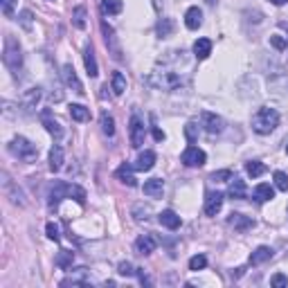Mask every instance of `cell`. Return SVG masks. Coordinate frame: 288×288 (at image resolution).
<instances>
[{
	"instance_id": "6da1fadb",
	"label": "cell",
	"mask_w": 288,
	"mask_h": 288,
	"mask_svg": "<svg viewBox=\"0 0 288 288\" xmlns=\"http://www.w3.org/2000/svg\"><path fill=\"white\" fill-rule=\"evenodd\" d=\"M279 124V115L272 108H259L257 115L252 117V131L259 135H268L275 131V126Z\"/></svg>"
},
{
	"instance_id": "7a4b0ae2",
	"label": "cell",
	"mask_w": 288,
	"mask_h": 288,
	"mask_svg": "<svg viewBox=\"0 0 288 288\" xmlns=\"http://www.w3.org/2000/svg\"><path fill=\"white\" fill-rule=\"evenodd\" d=\"M9 151L25 162L36 160V156H38V149L30 140H25V137H14L12 144H9Z\"/></svg>"
},
{
	"instance_id": "3957f363",
	"label": "cell",
	"mask_w": 288,
	"mask_h": 288,
	"mask_svg": "<svg viewBox=\"0 0 288 288\" xmlns=\"http://www.w3.org/2000/svg\"><path fill=\"white\" fill-rule=\"evenodd\" d=\"M5 63H7L9 70L16 72L18 68H21L23 63V56H21V45H18V41L14 36H7L5 38Z\"/></svg>"
},
{
	"instance_id": "277c9868",
	"label": "cell",
	"mask_w": 288,
	"mask_h": 288,
	"mask_svg": "<svg viewBox=\"0 0 288 288\" xmlns=\"http://www.w3.org/2000/svg\"><path fill=\"white\" fill-rule=\"evenodd\" d=\"M128 135H131V147L140 149L144 144V122L140 119V115H133L128 122Z\"/></svg>"
},
{
	"instance_id": "5b68a950",
	"label": "cell",
	"mask_w": 288,
	"mask_h": 288,
	"mask_svg": "<svg viewBox=\"0 0 288 288\" xmlns=\"http://www.w3.org/2000/svg\"><path fill=\"white\" fill-rule=\"evenodd\" d=\"M180 160H182V165H187V167H203L207 156H205V151L198 147H187L185 151H182Z\"/></svg>"
},
{
	"instance_id": "8992f818",
	"label": "cell",
	"mask_w": 288,
	"mask_h": 288,
	"mask_svg": "<svg viewBox=\"0 0 288 288\" xmlns=\"http://www.w3.org/2000/svg\"><path fill=\"white\" fill-rule=\"evenodd\" d=\"M151 84L158 86V88H162V90H171V88H176V86H180V77L174 75V72H165V75L158 72V77H153Z\"/></svg>"
},
{
	"instance_id": "52a82bcc",
	"label": "cell",
	"mask_w": 288,
	"mask_h": 288,
	"mask_svg": "<svg viewBox=\"0 0 288 288\" xmlns=\"http://www.w3.org/2000/svg\"><path fill=\"white\" fill-rule=\"evenodd\" d=\"M63 81H65V86L75 90L77 95H84V86H81L79 77H77V72H75V68H72L70 63L63 65Z\"/></svg>"
},
{
	"instance_id": "ba28073f",
	"label": "cell",
	"mask_w": 288,
	"mask_h": 288,
	"mask_svg": "<svg viewBox=\"0 0 288 288\" xmlns=\"http://www.w3.org/2000/svg\"><path fill=\"white\" fill-rule=\"evenodd\" d=\"M203 126H205V131H207L209 135H216V133L223 131V119H221L219 115L205 110V113H203Z\"/></svg>"
},
{
	"instance_id": "9c48e42d",
	"label": "cell",
	"mask_w": 288,
	"mask_h": 288,
	"mask_svg": "<svg viewBox=\"0 0 288 288\" xmlns=\"http://www.w3.org/2000/svg\"><path fill=\"white\" fill-rule=\"evenodd\" d=\"M223 207V194L219 191H209L207 198H205V214L207 216H216Z\"/></svg>"
},
{
	"instance_id": "30bf717a",
	"label": "cell",
	"mask_w": 288,
	"mask_h": 288,
	"mask_svg": "<svg viewBox=\"0 0 288 288\" xmlns=\"http://www.w3.org/2000/svg\"><path fill=\"white\" fill-rule=\"evenodd\" d=\"M41 122H43V126L47 128V133H50L54 140H61V137H63V128H61V124L56 122V119H52L47 110H43V113H41Z\"/></svg>"
},
{
	"instance_id": "8fae6325",
	"label": "cell",
	"mask_w": 288,
	"mask_h": 288,
	"mask_svg": "<svg viewBox=\"0 0 288 288\" xmlns=\"http://www.w3.org/2000/svg\"><path fill=\"white\" fill-rule=\"evenodd\" d=\"M156 248H158V239L153 237V234H142L135 241V250L140 254H151Z\"/></svg>"
},
{
	"instance_id": "7c38bea8",
	"label": "cell",
	"mask_w": 288,
	"mask_h": 288,
	"mask_svg": "<svg viewBox=\"0 0 288 288\" xmlns=\"http://www.w3.org/2000/svg\"><path fill=\"white\" fill-rule=\"evenodd\" d=\"M144 194L149 198H162V194H165V182H162V178H151L144 182Z\"/></svg>"
},
{
	"instance_id": "4fadbf2b",
	"label": "cell",
	"mask_w": 288,
	"mask_h": 288,
	"mask_svg": "<svg viewBox=\"0 0 288 288\" xmlns=\"http://www.w3.org/2000/svg\"><path fill=\"white\" fill-rule=\"evenodd\" d=\"M68 189H70V185H65V182H54V187L50 189V207L52 209L68 196Z\"/></svg>"
},
{
	"instance_id": "5bb4252c",
	"label": "cell",
	"mask_w": 288,
	"mask_h": 288,
	"mask_svg": "<svg viewBox=\"0 0 288 288\" xmlns=\"http://www.w3.org/2000/svg\"><path fill=\"white\" fill-rule=\"evenodd\" d=\"M228 223L232 225V228L237 230V232H246V230L254 228V221L250 219V216H243V214H232V216H230Z\"/></svg>"
},
{
	"instance_id": "9a60e30c",
	"label": "cell",
	"mask_w": 288,
	"mask_h": 288,
	"mask_svg": "<svg viewBox=\"0 0 288 288\" xmlns=\"http://www.w3.org/2000/svg\"><path fill=\"white\" fill-rule=\"evenodd\" d=\"M185 25L189 27V30H198V27L203 25V12H200L198 7H189L185 14Z\"/></svg>"
},
{
	"instance_id": "2e32d148",
	"label": "cell",
	"mask_w": 288,
	"mask_h": 288,
	"mask_svg": "<svg viewBox=\"0 0 288 288\" xmlns=\"http://www.w3.org/2000/svg\"><path fill=\"white\" fill-rule=\"evenodd\" d=\"M153 165H156V153H153V151H144V153H140V158H137V162L133 165V169H137V171H151Z\"/></svg>"
},
{
	"instance_id": "e0dca14e",
	"label": "cell",
	"mask_w": 288,
	"mask_h": 288,
	"mask_svg": "<svg viewBox=\"0 0 288 288\" xmlns=\"http://www.w3.org/2000/svg\"><path fill=\"white\" fill-rule=\"evenodd\" d=\"M212 54V41L209 38H198V41L194 43V56L196 59H207V56Z\"/></svg>"
},
{
	"instance_id": "ac0fdd59",
	"label": "cell",
	"mask_w": 288,
	"mask_h": 288,
	"mask_svg": "<svg viewBox=\"0 0 288 288\" xmlns=\"http://www.w3.org/2000/svg\"><path fill=\"white\" fill-rule=\"evenodd\" d=\"M272 198H275V189L268 182H261V185L254 187V200L257 203H266V200H272Z\"/></svg>"
},
{
	"instance_id": "d6986e66",
	"label": "cell",
	"mask_w": 288,
	"mask_h": 288,
	"mask_svg": "<svg viewBox=\"0 0 288 288\" xmlns=\"http://www.w3.org/2000/svg\"><path fill=\"white\" fill-rule=\"evenodd\" d=\"M158 221H160L165 228H169V230H178V228H180V216L176 214V212H171V209H165V212H160Z\"/></svg>"
},
{
	"instance_id": "ffe728a7",
	"label": "cell",
	"mask_w": 288,
	"mask_h": 288,
	"mask_svg": "<svg viewBox=\"0 0 288 288\" xmlns=\"http://www.w3.org/2000/svg\"><path fill=\"white\" fill-rule=\"evenodd\" d=\"M228 196L232 200L246 198V182L239 180V178H232V182H230V189H228Z\"/></svg>"
},
{
	"instance_id": "44dd1931",
	"label": "cell",
	"mask_w": 288,
	"mask_h": 288,
	"mask_svg": "<svg viewBox=\"0 0 288 288\" xmlns=\"http://www.w3.org/2000/svg\"><path fill=\"white\" fill-rule=\"evenodd\" d=\"M86 279H88V270L86 268H77L72 275H68L63 281H61V286H77V284H86Z\"/></svg>"
},
{
	"instance_id": "7402d4cb",
	"label": "cell",
	"mask_w": 288,
	"mask_h": 288,
	"mask_svg": "<svg viewBox=\"0 0 288 288\" xmlns=\"http://www.w3.org/2000/svg\"><path fill=\"white\" fill-rule=\"evenodd\" d=\"M268 259H272V248H268V246H259L257 250L250 254V263H252V266H259V263L268 261Z\"/></svg>"
},
{
	"instance_id": "603a6c76",
	"label": "cell",
	"mask_w": 288,
	"mask_h": 288,
	"mask_svg": "<svg viewBox=\"0 0 288 288\" xmlns=\"http://www.w3.org/2000/svg\"><path fill=\"white\" fill-rule=\"evenodd\" d=\"M61 167H63V149L54 144L50 151V171H59Z\"/></svg>"
},
{
	"instance_id": "cb8c5ba5",
	"label": "cell",
	"mask_w": 288,
	"mask_h": 288,
	"mask_svg": "<svg viewBox=\"0 0 288 288\" xmlns=\"http://www.w3.org/2000/svg\"><path fill=\"white\" fill-rule=\"evenodd\" d=\"M84 61H86V70H88V77H97L99 75V70H97V61H95V52H93V47H86V52H84Z\"/></svg>"
},
{
	"instance_id": "d4e9b609",
	"label": "cell",
	"mask_w": 288,
	"mask_h": 288,
	"mask_svg": "<svg viewBox=\"0 0 288 288\" xmlns=\"http://www.w3.org/2000/svg\"><path fill=\"white\" fill-rule=\"evenodd\" d=\"M117 178L124 182V185H128V187H137V178L131 174V165H122L117 169Z\"/></svg>"
},
{
	"instance_id": "484cf974",
	"label": "cell",
	"mask_w": 288,
	"mask_h": 288,
	"mask_svg": "<svg viewBox=\"0 0 288 288\" xmlns=\"http://www.w3.org/2000/svg\"><path fill=\"white\" fill-rule=\"evenodd\" d=\"M70 117L75 119V122H88V119H90V110L86 106H81V104H72V106H70Z\"/></svg>"
},
{
	"instance_id": "4316f807",
	"label": "cell",
	"mask_w": 288,
	"mask_h": 288,
	"mask_svg": "<svg viewBox=\"0 0 288 288\" xmlns=\"http://www.w3.org/2000/svg\"><path fill=\"white\" fill-rule=\"evenodd\" d=\"M124 9V3L122 0H102V12L104 14H110V16H115V14H119Z\"/></svg>"
},
{
	"instance_id": "83f0119b",
	"label": "cell",
	"mask_w": 288,
	"mask_h": 288,
	"mask_svg": "<svg viewBox=\"0 0 288 288\" xmlns=\"http://www.w3.org/2000/svg\"><path fill=\"white\" fill-rule=\"evenodd\" d=\"M110 88L115 95H122L126 90V79H124L122 72H113V79H110Z\"/></svg>"
},
{
	"instance_id": "f1b7e54d",
	"label": "cell",
	"mask_w": 288,
	"mask_h": 288,
	"mask_svg": "<svg viewBox=\"0 0 288 288\" xmlns=\"http://www.w3.org/2000/svg\"><path fill=\"white\" fill-rule=\"evenodd\" d=\"M72 261H75V252L72 250H61L59 254H56V266L59 268H72Z\"/></svg>"
},
{
	"instance_id": "f546056e",
	"label": "cell",
	"mask_w": 288,
	"mask_h": 288,
	"mask_svg": "<svg viewBox=\"0 0 288 288\" xmlns=\"http://www.w3.org/2000/svg\"><path fill=\"white\" fill-rule=\"evenodd\" d=\"M38 99H41V88H30L25 93V97H23V104H25V108H34Z\"/></svg>"
},
{
	"instance_id": "4dcf8cb0",
	"label": "cell",
	"mask_w": 288,
	"mask_h": 288,
	"mask_svg": "<svg viewBox=\"0 0 288 288\" xmlns=\"http://www.w3.org/2000/svg\"><path fill=\"white\" fill-rule=\"evenodd\" d=\"M246 171H248V176H252V178H259V176L266 174V165H261L259 160H250L246 165Z\"/></svg>"
},
{
	"instance_id": "1f68e13d",
	"label": "cell",
	"mask_w": 288,
	"mask_h": 288,
	"mask_svg": "<svg viewBox=\"0 0 288 288\" xmlns=\"http://www.w3.org/2000/svg\"><path fill=\"white\" fill-rule=\"evenodd\" d=\"M102 131H104V135H108V137L115 135V119L110 117L108 113L102 115Z\"/></svg>"
},
{
	"instance_id": "d6a6232c",
	"label": "cell",
	"mask_w": 288,
	"mask_h": 288,
	"mask_svg": "<svg viewBox=\"0 0 288 288\" xmlns=\"http://www.w3.org/2000/svg\"><path fill=\"white\" fill-rule=\"evenodd\" d=\"M72 23H75V27L84 30L86 27V7H75V12H72Z\"/></svg>"
},
{
	"instance_id": "836d02e7",
	"label": "cell",
	"mask_w": 288,
	"mask_h": 288,
	"mask_svg": "<svg viewBox=\"0 0 288 288\" xmlns=\"http://www.w3.org/2000/svg\"><path fill=\"white\" fill-rule=\"evenodd\" d=\"M205 266H207V259H205V254H194V257L189 259V270H203Z\"/></svg>"
},
{
	"instance_id": "e575fe53",
	"label": "cell",
	"mask_w": 288,
	"mask_h": 288,
	"mask_svg": "<svg viewBox=\"0 0 288 288\" xmlns=\"http://www.w3.org/2000/svg\"><path fill=\"white\" fill-rule=\"evenodd\" d=\"M68 196H70V198H75L77 203H81V205L86 203V191L81 189V187H77V185H70V189H68Z\"/></svg>"
},
{
	"instance_id": "d590c367",
	"label": "cell",
	"mask_w": 288,
	"mask_h": 288,
	"mask_svg": "<svg viewBox=\"0 0 288 288\" xmlns=\"http://www.w3.org/2000/svg\"><path fill=\"white\" fill-rule=\"evenodd\" d=\"M171 30H174V21H169V18H162V21L158 23V34L160 36H169Z\"/></svg>"
},
{
	"instance_id": "8d00e7d4",
	"label": "cell",
	"mask_w": 288,
	"mask_h": 288,
	"mask_svg": "<svg viewBox=\"0 0 288 288\" xmlns=\"http://www.w3.org/2000/svg\"><path fill=\"white\" fill-rule=\"evenodd\" d=\"M275 187L281 191H288V176L284 171H275Z\"/></svg>"
},
{
	"instance_id": "74e56055",
	"label": "cell",
	"mask_w": 288,
	"mask_h": 288,
	"mask_svg": "<svg viewBox=\"0 0 288 288\" xmlns=\"http://www.w3.org/2000/svg\"><path fill=\"white\" fill-rule=\"evenodd\" d=\"M45 232H47V239H50V241H54V243L61 239V234H59V225H56V223H47Z\"/></svg>"
},
{
	"instance_id": "f35d334b",
	"label": "cell",
	"mask_w": 288,
	"mask_h": 288,
	"mask_svg": "<svg viewBox=\"0 0 288 288\" xmlns=\"http://www.w3.org/2000/svg\"><path fill=\"white\" fill-rule=\"evenodd\" d=\"M234 176H232V171L230 169H223V171H214L212 174V180L214 182H225V180H232Z\"/></svg>"
},
{
	"instance_id": "ab89813d",
	"label": "cell",
	"mask_w": 288,
	"mask_h": 288,
	"mask_svg": "<svg viewBox=\"0 0 288 288\" xmlns=\"http://www.w3.org/2000/svg\"><path fill=\"white\" fill-rule=\"evenodd\" d=\"M185 135H187V140H189V142H194L196 135H198V126H196L194 122H189V124L185 126Z\"/></svg>"
},
{
	"instance_id": "60d3db41",
	"label": "cell",
	"mask_w": 288,
	"mask_h": 288,
	"mask_svg": "<svg viewBox=\"0 0 288 288\" xmlns=\"http://www.w3.org/2000/svg\"><path fill=\"white\" fill-rule=\"evenodd\" d=\"M117 272H119V275H124V277H133V275H135V270H133V266H131L128 261H122V263H119Z\"/></svg>"
},
{
	"instance_id": "b9f144b4",
	"label": "cell",
	"mask_w": 288,
	"mask_h": 288,
	"mask_svg": "<svg viewBox=\"0 0 288 288\" xmlns=\"http://www.w3.org/2000/svg\"><path fill=\"white\" fill-rule=\"evenodd\" d=\"M270 284L275 286V288H284V286H288V279H286L284 275H275V277L270 279Z\"/></svg>"
},
{
	"instance_id": "7bdbcfd3",
	"label": "cell",
	"mask_w": 288,
	"mask_h": 288,
	"mask_svg": "<svg viewBox=\"0 0 288 288\" xmlns=\"http://www.w3.org/2000/svg\"><path fill=\"white\" fill-rule=\"evenodd\" d=\"M0 5H3V14H5V16H12V14H14V0H0Z\"/></svg>"
},
{
	"instance_id": "ee69618b",
	"label": "cell",
	"mask_w": 288,
	"mask_h": 288,
	"mask_svg": "<svg viewBox=\"0 0 288 288\" xmlns=\"http://www.w3.org/2000/svg\"><path fill=\"white\" fill-rule=\"evenodd\" d=\"M270 43L277 47V50H284V47H286V41H284L281 36H272V38H270Z\"/></svg>"
},
{
	"instance_id": "f6af8a7d",
	"label": "cell",
	"mask_w": 288,
	"mask_h": 288,
	"mask_svg": "<svg viewBox=\"0 0 288 288\" xmlns=\"http://www.w3.org/2000/svg\"><path fill=\"white\" fill-rule=\"evenodd\" d=\"M21 21H23V25H25V27H30L32 25V14L30 12H23L21 14Z\"/></svg>"
},
{
	"instance_id": "bcb514c9",
	"label": "cell",
	"mask_w": 288,
	"mask_h": 288,
	"mask_svg": "<svg viewBox=\"0 0 288 288\" xmlns=\"http://www.w3.org/2000/svg\"><path fill=\"white\" fill-rule=\"evenodd\" d=\"M153 137H156L158 142H162V140H165V133H162L160 128H153Z\"/></svg>"
},
{
	"instance_id": "7dc6e473",
	"label": "cell",
	"mask_w": 288,
	"mask_h": 288,
	"mask_svg": "<svg viewBox=\"0 0 288 288\" xmlns=\"http://www.w3.org/2000/svg\"><path fill=\"white\" fill-rule=\"evenodd\" d=\"M270 3H272V5H286L288 0H270Z\"/></svg>"
},
{
	"instance_id": "c3c4849f",
	"label": "cell",
	"mask_w": 288,
	"mask_h": 288,
	"mask_svg": "<svg viewBox=\"0 0 288 288\" xmlns=\"http://www.w3.org/2000/svg\"><path fill=\"white\" fill-rule=\"evenodd\" d=\"M286 153H288V147H286Z\"/></svg>"
}]
</instances>
